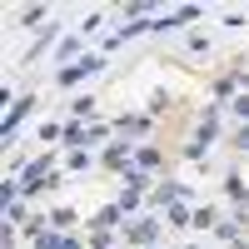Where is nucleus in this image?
<instances>
[{
	"mask_svg": "<svg viewBox=\"0 0 249 249\" xmlns=\"http://www.w3.org/2000/svg\"><path fill=\"white\" fill-rule=\"evenodd\" d=\"M90 70H100V60H80V65H65V70H60V85H75V80H85Z\"/></svg>",
	"mask_w": 249,
	"mask_h": 249,
	"instance_id": "1",
	"label": "nucleus"
},
{
	"mask_svg": "<svg viewBox=\"0 0 249 249\" xmlns=\"http://www.w3.org/2000/svg\"><path fill=\"white\" fill-rule=\"evenodd\" d=\"M25 110H35V100H15V110L5 115V130H15V124H20V115H25Z\"/></svg>",
	"mask_w": 249,
	"mask_h": 249,
	"instance_id": "2",
	"label": "nucleus"
}]
</instances>
